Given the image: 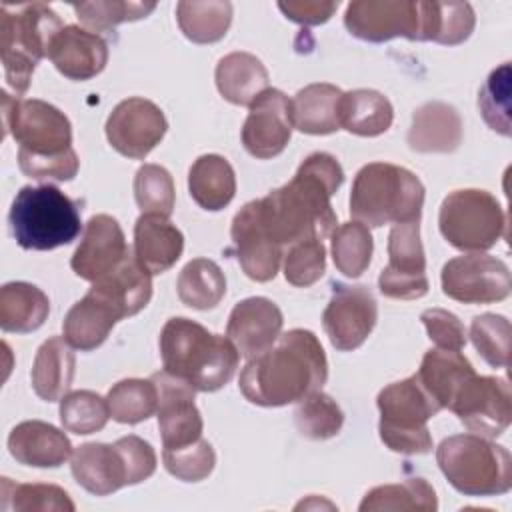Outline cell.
Here are the masks:
<instances>
[{
  "label": "cell",
  "mask_w": 512,
  "mask_h": 512,
  "mask_svg": "<svg viewBox=\"0 0 512 512\" xmlns=\"http://www.w3.org/2000/svg\"><path fill=\"white\" fill-rule=\"evenodd\" d=\"M344 182L340 162L326 152L310 154L294 178L264 198L248 202L264 236L278 246L322 240L336 228L330 198Z\"/></svg>",
  "instance_id": "cell-1"
},
{
  "label": "cell",
  "mask_w": 512,
  "mask_h": 512,
  "mask_svg": "<svg viewBox=\"0 0 512 512\" xmlns=\"http://www.w3.org/2000/svg\"><path fill=\"white\" fill-rule=\"evenodd\" d=\"M328 360L314 332L294 328L262 354L248 360L240 372V392L258 406H286L322 390Z\"/></svg>",
  "instance_id": "cell-2"
},
{
  "label": "cell",
  "mask_w": 512,
  "mask_h": 512,
  "mask_svg": "<svg viewBox=\"0 0 512 512\" xmlns=\"http://www.w3.org/2000/svg\"><path fill=\"white\" fill-rule=\"evenodd\" d=\"M158 344L164 370L200 392L226 386L240 360V352L228 336L212 334L202 324L182 316L164 324Z\"/></svg>",
  "instance_id": "cell-3"
},
{
  "label": "cell",
  "mask_w": 512,
  "mask_h": 512,
  "mask_svg": "<svg viewBox=\"0 0 512 512\" xmlns=\"http://www.w3.org/2000/svg\"><path fill=\"white\" fill-rule=\"evenodd\" d=\"M424 186L420 178L396 164L370 162L352 182L350 216L364 226L404 224L420 220Z\"/></svg>",
  "instance_id": "cell-4"
},
{
  "label": "cell",
  "mask_w": 512,
  "mask_h": 512,
  "mask_svg": "<svg viewBox=\"0 0 512 512\" xmlns=\"http://www.w3.org/2000/svg\"><path fill=\"white\" fill-rule=\"evenodd\" d=\"M64 28L58 14L42 2L0 8V54L8 86L24 94L40 58H48L52 38Z\"/></svg>",
  "instance_id": "cell-5"
},
{
  "label": "cell",
  "mask_w": 512,
  "mask_h": 512,
  "mask_svg": "<svg viewBox=\"0 0 512 512\" xmlns=\"http://www.w3.org/2000/svg\"><path fill=\"white\" fill-rule=\"evenodd\" d=\"M446 480L466 496H498L512 488L510 452L478 434H454L436 448Z\"/></svg>",
  "instance_id": "cell-6"
},
{
  "label": "cell",
  "mask_w": 512,
  "mask_h": 512,
  "mask_svg": "<svg viewBox=\"0 0 512 512\" xmlns=\"http://www.w3.org/2000/svg\"><path fill=\"white\" fill-rule=\"evenodd\" d=\"M74 480L94 496H108L150 478L156 452L140 436H122L114 444L86 442L72 452Z\"/></svg>",
  "instance_id": "cell-7"
},
{
  "label": "cell",
  "mask_w": 512,
  "mask_h": 512,
  "mask_svg": "<svg viewBox=\"0 0 512 512\" xmlns=\"http://www.w3.org/2000/svg\"><path fill=\"white\" fill-rule=\"evenodd\" d=\"M8 220L16 242L26 250H54L70 244L82 230L76 202L52 184L20 188Z\"/></svg>",
  "instance_id": "cell-8"
},
{
  "label": "cell",
  "mask_w": 512,
  "mask_h": 512,
  "mask_svg": "<svg viewBox=\"0 0 512 512\" xmlns=\"http://www.w3.org/2000/svg\"><path fill=\"white\" fill-rule=\"evenodd\" d=\"M380 440L398 454H426L432 450V436L426 422L442 408L412 374L380 390Z\"/></svg>",
  "instance_id": "cell-9"
},
{
  "label": "cell",
  "mask_w": 512,
  "mask_h": 512,
  "mask_svg": "<svg viewBox=\"0 0 512 512\" xmlns=\"http://www.w3.org/2000/svg\"><path fill=\"white\" fill-rule=\"evenodd\" d=\"M344 26L352 36L366 42H388L398 36L434 42L436 2L356 0L346 6Z\"/></svg>",
  "instance_id": "cell-10"
},
{
  "label": "cell",
  "mask_w": 512,
  "mask_h": 512,
  "mask_svg": "<svg viewBox=\"0 0 512 512\" xmlns=\"http://www.w3.org/2000/svg\"><path fill=\"white\" fill-rule=\"evenodd\" d=\"M438 224L442 236L454 248L484 252L504 236L506 216L490 192L464 188L450 192L442 200Z\"/></svg>",
  "instance_id": "cell-11"
},
{
  "label": "cell",
  "mask_w": 512,
  "mask_h": 512,
  "mask_svg": "<svg viewBox=\"0 0 512 512\" xmlns=\"http://www.w3.org/2000/svg\"><path fill=\"white\" fill-rule=\"evenodd\" d=\"M4 132L20 144L18 152L48 158L72 148V126L64 112L38 98H12L2 92Z\"/></svg>",
  "instance_id": "cell-12"
},
{
  "label": "cell",
  "mask_w": 512,
  "mask_h": 512,
  "mask_svg": "<svg viewBox=\"0 0 512 512\" xmlns=\"http://www.w3.org/2000/svg\"><path fill=\"white\" fill-rule=\"evenodd\" d=\"M442 292L464 304H490L508 298L512 290L510 268L490 254H468L444 264Z\"/></svg>",
  "instance_id": "cell-13"
},
{
  "label": "cell",
  "mask_w": 512,
  "mask_h": 512,
  "mask_svg": "<svg viewBox=\"0 0 512 512\" xmlns=\"http://www.w3.org/2000/svg\"><path fill=\"white\" fill-rule=\"evenodd\" d=\"M418 222L394 224L390 230L388 264L378 276V288L388 298L416 300L430 288Z\"/></svg>",
  "instance_id": "cell-14"
},
{
  "label": "cell",
  "mask_w": 512,
  "mask_h": 512,
  "mask_svg": "<svg viewBox=\"0 0 512 512\" xmlns=\"http://www.w3.org/2000/svg\"><path fill=\"white\" fill-rule=\"evenodd\" d=\"M450 410L472 434L496 438L512 418L510 384L506 378L474 374L464 382Z\"/></svg>",
  "instance_id": "cell-15"
},
{
  "label": "cell",
  "mask_w": 512,
  "mask_h": 512,
  "mask_svg": "<svg viewBox=\"0 0 512 512\" xmlns=\"http://www.w3.org/2000/svg\"><path fill=\"white\" fill-rule=\"evenodd\" d=\"M166 130L164 112L154 102L138 96L116 104L106 120L110 146L132 160H144L160 144Z\"/></svg>",
  "instance_id": "cell-16"
},
{
  "label": "cell",
  "mask_w": 512,
  "mask_h": 512,
  "mask_svg": "<svg viewBox=\"0 0 512 512\" xmlns=\"http://www.w3.org/2000/svg\"><path fill=\"white\" fill-rule=\"evenodd\" d=\"M378 320V306L366 286L336 284L322 314L330 344L340 352L356 350L366 342Z\"/></svg>",
  "instance_id": "cell-17"
},
{
  "label": "cell",
  "mask_w": 512,
  "mask_h": 512,
  "mask_svg": "<svg viewBox=\"0 0 512 512\" xmlns=\"http://www.w3.org/2000/svg\"><path fill=\"white\" fill-rule=\"evenodd\" d=\"M158 388V428L164 448H180L202 438V416L194 404L196 388L162 370L152 374Z\"/></svg>",
  "instance_id": "cell-18"
},
{
  "label": "cell",
  "mask_w": 512,
  "mask_h": 512,
  "mask_svg": "<svg viewBox=\"0 0 512 512\" xmlns=\"http://www.w3.org/2000/svg\"><path fill=\"white\" fill-rule=\"evenodd\" d=\"M290 100L282 90L266 88L252 104L242 126V144L254 158L278 156L292 136Z\"/></svg>",
  "instance_id": "cell-19"
},
{
  "label": "cell",
  "mask_w": 512,
  "mask_h": 512,
  "mask_svg": "<svg viewBox=\"0 0 512 512\" xmlns=\"http://www.w3.org/2000/svg\"><path fill=\"white\" fill-rule=\"evenodd\" d=\"M130 254L118 220L108 214H96L88 220L70 266L82 280L96 282L116 270Z\"/></svg>",
  "instance_id": "cell-20"
},
{
  "label": "cell",
  "mask_w": 512,
  "mask_h": 512,
  "mask_svg": "<svg viewBox=\"0 0 512 512\" xmlns=\"http://www.w3.org/2000/svg\"><path fill=\"white\" fill-rule=\"evenodd\" d=\"M282 324V310L272 300L252 296L232 308L226 336L234 342L240 356L250 360L278 340Z\"/></svg>",
  "instance_id": "cell-21"
},
{
  "label": "cell",
  "mask_w": 512,
  "mask_h": 512,
  "mask_svg": "<svg viewBox=\"0 0 512 512\" xmlns=\"http://www.w3.org/2000/svg\"><path fill=\"white\" fill-rule=\"evenodd\" d=\"M48 58L62 76L82 82L104 70L108 62V44L98 34L68 24L52 38Z\"/></svg>",
  "instance_id": "cell-22"
},
{
  "label": "cell",
  "mask_w": 512,
  "mask_h": 512,
  "mask_svg": "<svg viewBox=\"0 0 512 512\" xmlns=\"http://www.w3.org/2000/svg\"><path fill=\"white\" fill-rule=\"evenodd\" d=\"M8 450L16 462L34 468H58L72 456L68 436L42 420L16 424L8 436Z\"/></svg>",
  "instance_id": "cell-23"
},
{
  "label": "cell",
  "mask_w": 512,
  "mask_h": 512,
  "mask_svg": "<svg viewBox=\"0 0 512 512\" xmlns=\"http://www.w3.org/2000/svg\"><path fill=\"white\" fill-rule=\"evenodd\" d=\"M232 242L236 258L250 280L268 282L276 276L284 252L274 246L260 230L250 204H244L232 220Z\"/></svg>",
  "instance_id": "cell-24"
},
{
  "label": "cell",
  "mask_w": 512,
  "mask_h": 512,
  "mask_svg": "<svg viewBox=\"0 0 512 512\" xmlns=\"http://www.w3.org/2000/svg\"><path fill=\"white\" fill-rule=\"evenodd\" d=\"M122 318L116 304L90 288L88 294L68 310L62 324L64 338L72 348L90 352L108 338L114 324Z\"/></svg>",
  "instance_id": "cell-25"
},
{
  "label": "cell",
  "mask_w": 512,
  "mask_h": 512,
  "mask_svg": "<svg viewBox=\"0 0 512 512\" xmlns=\"http://www.w3.org/2000/svg\"><path fill=\"white\" fill-rule=\"evenodd\" d=\"M462 142V118L454 106L446 102H426L412 114L408 130V146L414 152H454Z\"/></svg>",
  "instance_id": "cell-26"
},
{
  "label": "cell",
  "mask_w": 512,
  "mask_h": 512,
  "mask_svg": "<svg viewBox=\"0 0 512 512\" xmlns=\"http://www.w3.org/2000/svg\"><path fill=\"white\" fill-rule=\"evenodd\" d=\"M184 250L182 232L160 214H142L134 224V256L150 272L172 268Z\"/></svg>",
  "instance_id": "cell-27"
},
{
  "label": "cell",
  "mask_w": 512,
  "mask_h": 512,
  "mask_svg": "<svg viewBox=\"0 0 512 512\" xmlns=\"http://www.w3.org/2000/svg\"><path fill=\"white\" fill-rule=\"evenodd\" d=\"M342 90L334 84L316 82L296 92L290 100L292 126L304 134L324 136L340 130Z\"/></svg>",
  "instance_id": "cell-28"
},
{
  "label": "cell",
  "mask_w": 512,
  "mask_h": 512,
  "mask_svg": "<svg viewBox=\"0 0 512 512\" xmlns=\"http://www.w3.org/2000/svg\"><path fill=\"white\" fill-rule=\"evenodd\" d=\"M474 374L476 372L472 364L460 350H446V348L428 350L422 358L420 370L416 372L420 384L434 398V402L440 408H448V410L456 394L464 386V382Z\"/></svg>",
  "instance_id": "cell-29"
},
{
  "label": "cell",
  "mask_w": 512,
  "mask_h": 512,
  "mask_svg": "<svg viewBox=\"0 0 512 512\" xmlns=\"http://www.w3.org/2000/svg\"><path fill=\"white\" fill-rule=\"evenodd\" d=\"M216 86L224 100L250 106L268 88V70L248 52H230L216 66Z\"/></svg>",
  "instance_id": "cell-30"
},
{
  "label": "cell",
  "mask_w": 512,
  "mask_h": 512,
  "mask_svg": "<svg viewBox=\"0 0 512 512\" xmlns=\"http://www.w3.org/2000/svg\"><path fill=\"white\" fill-rule=\"evenodd\" d=\"M76 358L66 338L52 336L36 352L32 364V388L46 402L62 400L74 378Z\"/></svg>",
  "instance_id": "cell-31"
},
{
  "label": "cell",
  "mask_w": 512,
  "mask_h": 512,
  "mask_svg": "<svg viewBox=\"0 0 512 512\" xmlns=\"http://www.w3.org/2000/svg\"><path fill=\"white\" fill-rule=\"evenodd\" d=\"M188 190L200 208L210 212L222 210L236 194L234 168L224 156L204 154L190 166Z\"/></svg>",
  "instance_id": "cell-32"
},
{
  "label": "cell",
  "mask_w": 512,
  "mask_h": 512,
  "mask_svg": "<svg viewBox=\"0 0 512 512\" xmlns=\"http://www.w3.org/2000/svg\"><path fill=\"white\" fill-rule=\"evenodd\" d=\"M92 288L108 298L122 316L138 314L152 298V274L130 254L116 270L92 282Z\"/></svg>",
  "instance_id": "cell-33"
},
{
  "label": "cell",
  "mask_w": 512,
  "mask_h": 512,
  "mask_svg": "<svg viewBox=\"0 0 512 512\" xmlns=\"http://www.w3.org/2000/svg\"><path fill=\"white\" fill-rule=\"evenodd\" d=\"M50 312L48 296L34 284L8 282L0 290V326L4 332L38 330Z\"/></svg>",
  "instance_id": "cell-34"
},
{
  "label": "cell",
  "mask_w": 512,
  "mask_h": 512,
  "mask_svg": "<svg viewBox=\"0 0 512 512\" xmlns=\"http://www.w3.org/2000/svg\"><path fill=\"white\" fill-rule=\"evenodd\" d=\"M340 128L356 136H380L394 120L390 100L370 88H358L342 94L340 98Z\"/></svg>",
  "instance_id": "cell-35"
},
{
  "label": "cell",
  "mask_w": 512,
  "mask_h": 512,
  "mask_svg": "<svg viewBox=\"0 0 512 512\" xmlns=\"http://www.w3.org/2000/svg\"><path fill=\"white\" fill-rule=\"evenodd\" d=\"M176 292L182 304L196 310H210L226 294L224 272L214 260L194 258L180 270Z\"/></svg>",
  "instance_id": "cell-36"
},
{
  "label": "cell",
  "mask_w": 512,
  "mask_h": 512,
  "mask_svg": "<svg viewBox=\"0 0 512 512\" xmlns=\"http://www.w3.org/2000/svg\"><path fill=\"white\" fill-rule=\"evenodd\" d=\"M176 20L188 40L196 44H214L222 40L230 28L232 4L224 0H182L176 6Z\"/></svg>",
  "instance_id": "cell-37"
},
{
  "label": "cell",
  "mask_w": 512,
  "mask_h": 512,
  "mask_svg": "<svg viewBox=\"0 0 512 512\" xmlns=\"http://www.w3.org/2000/svg\"><path fill=\"white\" fill-rule=\"evenodd\" d=\"M438 508L436 492L424 478H408L398 484L376 486L366 492L360 502V512H380V510H418L434 512Z\"/></svg>",
  "instance_id": "cell-38"
},
{
  "label": "cell",
  "mask_w": 512,
  "mask_h": 512,
  "mask_svg": "<svg viewBox=\"0 0 512 512\" xmlns=\"http://www.w3.org/2000/svg\"><path fill=\"white\" fill-rule=\"evenodd\" d=\"M106 402L112 420L120 424H138L156 412L158 388L152 378H126L108 390Z\"/></svg>",
  "instance_id": "cell-39"
},
{
  "label": "cell",
  "mask_w": 512,
  "mask_h": 512,
  "mask_svg": "<svg viewBox=\"0 0 512 512\" xmlns=\"http://www.w3.org/2000/svg\"><path fill=\"white\" fill-rule=\"evenodd\" d=\"M332 260L338 272L348 278H358L366 272L372 260V234L362 222L350 220L332 230Z\"/></svg>",
  "instance_id": "cell-40"
},
{
  "label": "cell",
  "mask_w": 512,
  "mask_h": 512,
  "mask_svg": "<svg viewBox=\"0 0 512 512\" xmlns=\"http://www.w3.org/2000/svg\"><path fill=\"white\" fill-rule=\"evenodd\" d=\"M2 510L18 512H74L68 492L54 484H14L2 478Z\"/></svg>",
  "instance_id": "cell-41"
},
{
  "label": "cell",
  "mask_w": 512,
  "mask_h": 512,
  "mask_svg": "<svg viewBox=\"0 0 512 512\" xmlns=\"http://www.w3.org/2000/svg\"><path fill=\"white\" fill-rule=\"evenodd\" d=\"M110 418L108 402L92 390H74L60 400V422L72 434H92L106 426Z\"/></svg>",
  "instance_id": "cell-42"
},
{
  "label": "cell",
  "mask_w": 512,
  "mask_h": 512,
  "mask_svg": "<svg viewBox=\"0 0 512 512\" xmlns=\"http://www.w3.org/2000/svg\"><path fill=\"white\" fill-rule=\"evenodd\" d=\"M294 420L302 436L310 440H328L340 432L344 414L332 396L318 390L300 400Z\"/></svg>",
  "instance_id": "cell-43"
},
{
  "label": "cell",
  "mask_w": 512,
  "mask_h": 512,
  "mask_svg": "<svg viewBox=\"0 0 512 512\" xmlns=\"http://www.w3.org/2000/svg\"><path fill=\"white\" fill-rule=\"evenodd\" d=\"M78 20L90 32H108L122 22L146 18L156 2H128V0H106V2H80L72 6Z\"/></svg>",
  "instance_id": "cell-44"
},
{
  "label": "cell",
  "mask_w": 512,
  "mask_h": 512,
  "mask_svg": "<svg viewBox=\"0 0 512 512\" xmlns=\"http://www.w3.org/2000/svg\"><path fill=\"white\" fill-rule=\"evenodd\" d=\"M470 340L478 354L492 368H508L510 364V322L500 314L474 316L470 324Z\"/></svg>",
  "instance_id": "cell-45"
},
{
  "label": "cell",
  "mask_w": 512,
  "mask_h": 512,
  "mask_svg": "<svg viewBox=\"0 0 512 512\" xmlns=\"http://www.w3.org/2000/svg\"><path fill=\"white\" fill-rule=\"evenodd\" d=\"M134 198L142 214L170 216L174 210V180L160 164H144L134 176Z\"/></svg>",
  "instance_id": "cell-46"
},
{
  "label": "cell",
  "mask_w": 512,
  "mask_h": 512,
  "mask_svg": "<svg viewBox=\"0 0 512 512\" xmlns=\"http://www.w3.org/2000/svg\"><path fill=\"white\" fill-rule=\"evenodd\" d=\"M478 108L486 124L508 136L510 134V64L492 70L478 94Z\"/></svg>",
  "instance_id": "cell-47"
},
{
  "label": "cell",
  "mask_w": 512,
  "mask_h": 512,
  "mask_svg": "<svg viewBox=\"0 0 512 512\" xmlns=\"http://www.w3.org/2000/svg\"><path fill=\"white\" fill-rule=\"evenodd\" d=\"M162 460L174 478L182 482H200L214 470L216 454L208 440L198 438L196 442L180 448H164Z\"/></svg>",
  "instance_id": "cell-48"
},
{
  "label": "cell",
  "mask_w": 512,
  "mask_h": 512,
  "mask_svg": "<svg viewBox=\"0 0 512 512\" xmlns=\"http://www.w3.org/2000/svg\"><path fill=\"white\" fill-rule=\"evenodd\" d=\"M326 272V248L322 240H302L284 254V278L298 288H308Z\"/></svg>",
  "instance_id": "cell-49"
},
{
  "label": "cell",
  "mask_w": 512,
  "mask_h": 512,
  "mask_svg": "<svg viewBox=\"0 0 512 512\" xmlns=\"http://www.w3.org/2000/svg\"><path fill=\"white\" fill-rule=\"evenodd\" d=\"M436 38L438 44H460L468 40L474 30L476 16L468 2H436Z\"/></svg>",
  "instance_id": "cell-50"
},
{
  "label": "cell",
  "mask_w": 512,
  "mask_h": 512,
  "mask_svg": "<svg viewBox=\"0 0 512 512\" xmlns=\"http://www.w3.org/2000/svg\"><path fill=\"white\" fill-rule=\"evenodd\" d=\"M18 166L28 178L66 182L76 176L80 160L74 148H70L60 156H48V158H38V156L18 152Z\"/></svg>",
  "instance_id": "cell-51"
},
{
  "label": "cell",
  "mask_w": 512,
  "mask_h": 512,
  "mask_svg": "<svg viewBox=\"0 0 512 512\" xmlns=\"http://www.w3.org/2000/svg\"><path fill=\"white\" fill-rule=\"evenodd\" d=\"M426 326L428 338L446 350H462L466 346V328L456 314L444 308H428L420 316Z\"/></svg>",
  "instance_id": "cell-52"
},
{
  "label": "cell",
  "mask_w": 512,
  "mask_h": 512,
  "mask_svg": "<svg viewBox=\"0 0 512 512\" xmlns=\"http://www.w3.org/2000/svg\"><path fill=\"white\" fill-rule=\"evenodd\" d=\"M282 14L302 26H316L330 20L336 12L338 2H318V0H300V2H278Z\"/></svg>",
  "instance_id": "cell-53"
}]
</instances>
